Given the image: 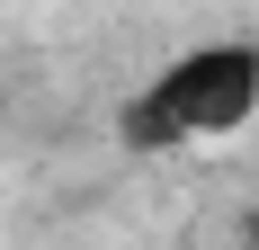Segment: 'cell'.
<instances>
[{
	"mask_svg": "<svg viewBox=\"0 0 259 250\" xmlns=\"http://www.w3.org/2000/svg\"><path fill=\"white\" fill-rule=\"evenodd\" d=\"M259 107V45H188L170 72H152L125 107V143L134 152H170V143H206V134H233Z\"/></svg>",
	"mask_w": 259,
	"mask_h": 250,
	"instance_id": "obj_1",
	"label": "cell"
}]
</instances>
